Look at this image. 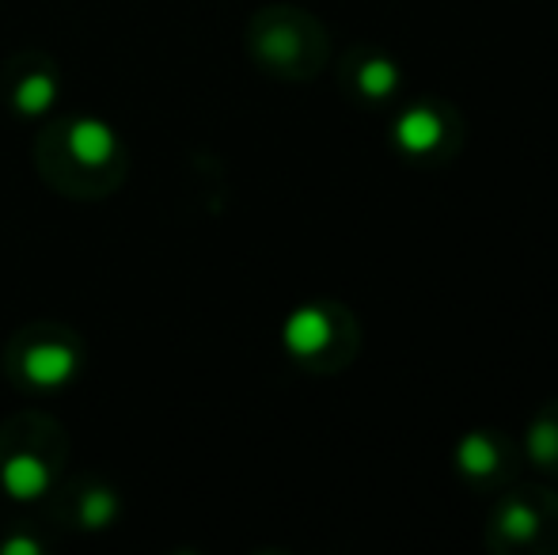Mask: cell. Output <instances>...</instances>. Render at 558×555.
<instances>
[{
  "mask_svg": "<svg viewBox=\"0 0 558 555\" xmlns=\"http://www.w3.org/2000/svg\"><path fill=\"white\" fill-rule=\"evenodd\" d=\"M31 160L50 191L76 202L114 194L130 176V148L111 122L96 114H61L31 141Z\"/></svg>",
  "mask_w": 558,
  "mask_h": 555,
  "instance_id": "obj_1",
  "label": "cell"
},
{
  "mask_svg": "<svg viewBox=\"0 0 558 555\" xmlns=\"http://www.w3.org/2000/svg\"><path fill=\"white\" fill-rule=\"evenodd\" d=\"M69 464V437L46 411H15L0 422V491L15 503L46 498Z\"/></svg>",
  "mask_w": 558,
  "mask_h": 555,
  "instance_id": "obj_2",
  "label": "cell"
},
{
  "mask_svg": "<svg viewBox=\"0 0 558 555\" xmlns=\"http://www.w3.org/2000/svg\"><path fill=\"white\" fill-rule=\"evenodd\" d=\"M0 365L8 385H15L20 393L50 396L81 377V370L88 365V347L81 331L61 319H31L4 342Z\"/></svg>",
  "mask_w": 558,
  "mask_h": 555,
  "instance_id": "obj_3",
  "label": "cell"
},
{
  "mask_svg": "<svg viewBox=\"0 0 558 555\" xmlns=\"http://www.w3.org/2000/svg\"><path fill=\"white\" fill-rule=\"evenodd\" d=\"M247 53L263 73L278 81H312L327 65V31L316 15L293 4L258 8L247 23Z\"/></svg>",
  "mask_w": 558,
  "mask_h": 555,
  "instance_id": "obj_4",
  "label": "cell"
},
{
  "mask_svg": "<svg viewBox=\"0 0 558 555\" xmlns=\"http://www.w3.org/2000/svg\"><path fill=\"white\" fill-rule=\"evenodd\" d=\"M286 347L308 370L335 373L350 362L353 347H357V331H353L350 316L335 304H308V309H296L289 316Z\"/></svg>",
  "mask_w": 558,
  "mask_h": 555,
  "instance_id": "obj_5",
  "label": "cell"
},
{
  "mask_svg": "<svg viewBox=\"0 0 558 555\" xmlns=\"http://www.w3.org/2000/svg\"><path fill=\"white\" fill-rule=\"evenodd\" d=\"M65 73L46 50H20L0 65V96L23 119H43L58 107Z\"/></svg>",
  "mask_w": 558,
  "mask_h": 555,
  "instance_id": "obj_6",
  "label": "cell"
},
{
  "mask_svg": "<svg viewBox=\"0 0 558 555\" xmlns=\"http://www.w3.org/2000/svg\"><path fill=\"white\" fill-rule=\"evenodd\" d=\"M50 510L58 526H69L73 533H104L122 514V498L111 483L96 475H61L58 487L50 491Z\"/></svg>",
  "mask_w": 558,
  "mask_h": 555,
  "instance_id": "obj_7",
  "label": "cell"
},
{
  "mask_svg": "<svg viewBox=\"0 0 558 555\" xmlns=\"http://www.w3.org/2000/svg\"><path fill=\"white\" fill-rule=\"evenodd\" d=\"M345 84L357 92L361 99H388L399 84V69L391 65L384 53H357L345 65Z\"/></svg>",
  "mask_w": 558,
  "mask_h": 555,
  "instance_id": "obj_8",
  "label": "cell"
},
{
  "mask_svg": "<svg viewBox=\"0 0 558 555\" xmlns=\"http://www.w3.org/2000/svg\"><path fill=\"white\" fill-rule=\"evenodd\" d=\"M396 137L411 156H429L445 141V114L437 107H414L399 119Z\"/></svg>",
  "mask_w": 558,
  "mask_h": 555,
  "instance_id": "obj_9",
  "label": "cell"
},
{
  "mask_svg": "<svg viewBox=\"0 0 558 555\" xmlns=\"http://www.w3.org/2000/svg\"><path fill=\"white\" fill-rule=\"evenodd\" d=\"M460 468L475 480H486L501 468V442L490 434H471L460 445Z\"/></svg>",
  "mask_w": 558,
  "mask_h": 555,
  "instance_id": "obj_10",
  "label": "cell"
}]
</instances>
